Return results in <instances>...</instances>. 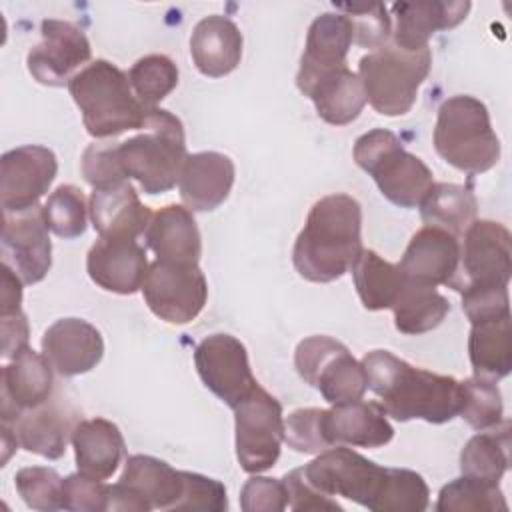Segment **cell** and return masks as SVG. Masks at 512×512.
<instances>
[{
  "mask_svg": "<svg viewBox=\"0 0 512 512\" xmlns=\"http://www.w3.org/2000/svg\"><path fill=\"white\" fill-rule=\"evenodd\" d=\"M368 388L398 422H450L460 412V380L416 368L390 350H372L362 358Z\"/></svg>",
  "mask_w": 512,
  "mask_h": 512,
  "instance_id": "1",
  "label": "cell"
},
{
  "mask_svg": "<svg viewBox=\"0 0 512 512\" xmlns=\"http://www.w3.org/2000/svg\"><path fill=\"white\" fill-rule=\"evenodd\" d=\"M362 252V208L348 194H328L314 202L300 230L292 262L310 282L342 278Z\"/></svg>",
  "mask_w": 512,
  "mask_h": 512,
  "instance_id": "2",
  "label": "cell"
},
{
  "mask_svg": "<svg viewBox=\"0 0 512 512\" xmlns=\"http://www.w3.org/2000/svg\"><path fill=\"white\" fill-rule=\"evenodd\" d=\"M186 136L180 118L152 106L140 134L114 142V158L124 180L134 178L146 194H162L178 184L186 160Z\"/></svg>",
  "mask_w": 512,
  "mask_h": 512,
  "instance_id": "3",
  "label": "cell"
},
{
  "mask_svg": "<svg viewBox=\"0 0 512 512\" xmlns=\"http://www.w3.org/2000/svg\"><path fill=\"white\" fill-rule=\"evenodd\" d=\"M68 90L82 112L86 132L96 140L140 130L146 122L148 106L134 94L128 74L108 60L84 66L74 74Z\"/></svg>",
  "mask_w": 512,
  "mask_h": 512,
  "instance_id": "4",
  "label": "cell"
},
{
  "mask_svg": "<svg viewBox=\"0 0 512 512\" xmlns=\"http://www.w3.org/2000/svg\"><path fill=\"white\" fill-rule=\"evenodd\" d=\"M434 148L442 160L466 174H482L500 160V140L484 102L468 94L446 98L436 116Z\"/></svg>",
  "mask_w": 512,
  "mask_h": 512,
  "instance_id": "5",
  "label": "cell"
},
{
  "mask_svg": "<svg viewBox=\"0 0 512 512\" xmlns=\"http://www.w3.org/2000/svg\"><path fill=\"white\" fill-rule=\"evenodd\" d=\"M356 164L372 176L384 198L400 208H416L434 186L430 168L404 150L400 138L384 128H374L354 142Z\"/></svg>",
  "mask_w": 512,
  "mask_h": 512,
  "instance_id": "6",
  "label": "cell"
},
{
  "mask_svg": "<svg viewBox=\"0 0 512 512\" xmlns=\"http://www.w3.org/2000/svg\"><path fill=\"white\" fill-rule=\"evenodd\" d=\"M432 64L430 48L402 50L386 44L360 58L358 76L366 102L382 116L410 112Z\"/></svg>",
  "mask_w": 512,
  "mask_h": 512,
  "instance_id": "7",
  "label": "cell"
},
{
  "mask_svg": "<svg viewBox=\"0 0 512 512\" xmlns=\"http://www.w3.org/2000/svg\"><path fill=\"white\" fill-rule=\"evenodd\" d=\"M294 366L298 376L330 404L360 400L368 390L362 362L342 342L324 334L298 342Z\"/></svg>",
  "mask_w": 512,
  "mask_h": 512,
  "instance_id": "8",
  "label": "cell"
},
{
  "mask_svg": "<svg viewBox=\"0 0 512 512\" xmlns=\"http://www.w3.org/2000/svg\"><path fill=\"white\" fill-rule=\"evenodd\" d=\"M236 458L248 474L270 470L284 440L282 404L260 384L234 408Z\"/></svg>",
  "mask_w": 512,
  "mask_h": 512,
  "instance_id": "9",
  "label": "cell"
},
{
  "mask_svg": "<svg viewBox=\"0 0 512 512\" xmlns=\"http://www.w3.org/2000/svg\"><path fill=\"white\" fill-rule=\"evenodd\" d=\"M302 472L318 492L352 500L374 512L388 468L378 466L346 444H336L302 466Z\"/></svg>",
  "mask_w": 512,
  "mask_h": 512,
  "instance_id": "10",
  "label": "cell"
},
{
  "mask_svg": "<svg viewBox=\"0 0 512 512\" xmlns=\"http://www.w3.org/2000/svg\"><path fill=\"white\" fill-rule=\"evenodd\" d=\"M460 260L448 288L464 292L470 288L508 286L512 274V236L494 220H474L462 234Z\"/></svg>",
  "mask_w": 512,
  "mask_h": 512,
  "instance_id": "11",
  "label": "cell"
},
{
  "mask_svg": "<svg viewBox=\"0 0 512 512\" xmlns=\"http://www.w3.org/2000/svg\"><path fill=\"white\" fill-rule=\"evenodd\" d=\"M142 294L148 308L170 324H188L204 308L208 282L198 264L154 260L148 266Z\"/></svg>",
  "mask_w": 512,
  "mask_h": 512,
  "instance_id": "12",
  "label": "cell"
},
{
  "mask_svg": "<svg viewBox=\"0 0 512 512\" xmlns=\"http://www.w3.org/2000/svg\"><path fill=\"white\" fill-rule=\"evenodd\" d=\"M194 366L204 386L234 408L258 384L246 346L232 334H210L194 350Z\"/></svg>",
  "mask_w": 512,
  "mask_h": 512,
  "instance_id": "13",
  "label": "cell"
},
{
  "mask_svg": "<svg viewBox=\"0 0 512 512\" xmlns=\"http://www.w3.org/2000/svg\"><path fill=\"white\" fill-rule=\"evenodd\" d=\"M58 172L54 152L40 144H24L2 154L0 202L4 214H18L38 206Z\"/></svg>",
  "mask_w": 512,
  "mask_h": 512,
  "instance_id": "14",
  "label": "cell"
},
{
  "mask_svg": "<svg viewBox=\"0 0 512 512\" xmlns=\"http://www.w3.org/2000/svg\"><path fill=\"white\" fill-rule=\"evenodd\" d=\"M42 40L26 56L28 72L44 86L70 84L74 72L92 56L86 34L66 20H42Z\"/></svg>",
  "mask_w": 512,
  "mask_h": 512,
  "instance_id": "15",
  "label": "cell"
},
{
  "mask_svg": "<svg viewBox=\"0 0 512 512\" xmlns=\"http://www.w3.org/2000/svg\"><path fill=\"white\" fill-rule=\"evenodd\" d=\"M352 46V24L342 12H324L308 28L300 68L296 74L298 90L308 92L330 74L346 68Z\"/></svg>",
  "mask_w": 512,
  "mask_h": 512,
  "instance_id": "16",
  "label": "cell"
},
{
  "mask_svg": "<svg viewBox=\"0 0 512 512\" xmlns=\"http://www.w3.org/2000/svg\"><path fill=\"white\" fill-rule=\"evenodd\" d=\"M2 252L8 264L24 284L44 280L52 266V242L48 226L42 218V208H32L18 214H4Z\"/></svg>",
  "mask_w": 512,
  "mask_h": 512,
  "instance_id": "17",
  "label": "cell"
},
{
  "mask_svg": "<svg viewBox=\"0 0 512 512\" xmlns=\"http://www.w3.org/2000/svg\"><path fill=\"white\" fill-rule=\"evenodd\" d=\"M52 364L30 346L20 350L2 368V422L14 424L30 408L48 402L54 388Z\"/></svg>",
  "mask_w": 512,
  "mask_h": 512,
  "instance_id": "18",
  "label": "cell"
},
{
  "mask_svg": "<svg viewBox=\"0 0 512 512\" xmlns=\"http://www.w3.org/2000/svg\"><path fill=\"white\" fill-rule=\"evenodd\" d=\"M148 258L136 238L96 240L86 258V270L94 284L114 294H134L142 290Z\"/></svg>",
  "mask_w": 512,
  "mask_h": 512,
  "instance_id": "19",
  "label": "cell"
},
{
  "mask_svg": "<svg viewBox=\"0 0 512 512\" xmlns=\"http://www.w3.org/2000/svg\"><path fill=\"white\" fill-rule=\"evenodd\" d=\"M42 354L60 376L86 374L102 360L104 340L96 326L82 318L56 320L42 336Z\"/></svg>",
  "mask_w": 512,
  "mask_h": 512,
  "instance_id": "20",
  "label": "cell"
},
{
  "mask_svg": "<svg viewBox=\"0 0 512 512\" xmlns=\"http://www.w3.org/2000/svg\"><path fill=\"white\" fill-rule=\"evenodd\" d=\"M458 260L460 240L442 228L424 226L410 238L398 268L406 280L436 288L450 284L458 270Z\"/></svg>",
  "mask_w": 512,
  "mask_h": 512,
  "instance_id": "21",
  "label": "cell"
},
{
  "mask_svg": "<svg viewBox=\"0 0 512 512\" xmlns=\"http://www.w3.org/2000/svg\"><path fill=\"white\" fill-rule=\"evenodd\" d=\"M234 174V162L226 154H188L178 178L180 198L192 212H210L228 198Z\"/></svg>",
  "mask_w": 512,
  "mask_h": 512,
  "instance_id": "22",
  "label": "cell"
},
{
  "mask_svg": "<svg viewBox=\"0 0 512 512\" xmlns=\"http://www.w3.org/2000/svg\"><path fill=\"white\" fill-rule=\"evenodd\" d=\"M390 10L394 16V46L402 50H420L428 46L434 32L458 26L466 18L470 2L416 0L396 2Z\"/></svg>",
  "mask_w": 512,
  "mask_h": 512,
  "instance_id": "23",
  "label": "cell"
},
{
  "mask_svg": "<svg viewBox=\"0 0 512 512\" xmlns=\"http://www.w3.org/2000/svg\"><path fill=\"white\" fill-rule=\"evenodd\" d=\"M88 210L92 226L104 238H136L146 232L152 220V210L140 202L128 180L96 188L90 194Z\"/></svg>",
  "mask_w": 512,
  "mask_h": 512,
  "instance_id": "24",
  "label": "cell"
},
{
  "mask_svg": "<svg viewBox=\"0 0 512 512\" xmlns=\"http://www.w3.org/2000/svg\"><path fill=\"white\" fill-rule=\"evenodd\" d=\"M242 44V32L230 18L210 14L192 30L190 56L204 76L222 78L240 64Z\"/></svg>",
  "mask_w": 512,
  "mask_h": 512,
  "instance_id": "25",
  "label": "cell"
},
{
  "mask_svg": "<svg viewBox=\"0 0 512 512\" xmlns=\"http://www.w3.org/2000/svg\"><path fill=\"white\" fill-rule=\"evenodd\" d=\"M148 248L158 260L178 264H198L202 254V238L192 210L180 204L162 206L152 214L144 232Z\"/></svg>",
  "mask_w": 512,
  "mask_h": 512,
  "instance_id": "26",
  "label": "cell"
},
{
  "mask_svg": "<svg viewBox=\"0 0 512 512\" xmlns=\"http://www.w3.org/2000/svg\"><path fill=\"white\" fill-rule=\"evenodd\" d=\"M328 434L332 444H346L358 448H380L394 436V428L388 422V414L378 402L350 400L332 404L326 410Z\"/></svg>",
  "mask_w": 512,
  "mask_h": 512,
  "instance_id": "27",
  "label": "cell"
},
{
  "mask_svg": "<svg viewBox=\"0 0 512 512\" xmlns=\"http://www.w3.org/2000/svg\"><path fill=\"white\" fill-rule=\"evenodd\" d=\"M70 442L78 472L96 480L110 478L124 456L122 432L106 418L78 420Z\"/></svg>",
  "mask_w": 512,
  "mask_h": 512,
  "instance_id": "28",
  "label": "cell"
},
{
  "mask_svg": "<svg viewBox=\"0 0 512 512\" xmlns=\"http://www.w3.org/2000/svg\"><path fill=\"white\" fill-rule=\"evenodd\" d=\"M12 426L26 452L58 460L66 452V444L72 438L76 422L68 408L44 402L42 406L22 412Z\"/></svg>",
  "mask_w": 512,
  "mask_h": 512,
  "instance_id": "29",
  "label": "cell"
},
{
  "mask_svg": "<svg viewBox=\"0 0 512 512\" xmlns=\"http://www.w3.org/2000/svg\"><path fill=\"white\" fill-rule=\"evenodd\" d=\"M118 482L136 492L150 510H174L184 490L182 470H174L168 462L144 454L128 456Z\"/></svg>",
  "mask_w": 512,
  "mask_h": 512,
  "instance_id": "30",
  "label": "cell"
},
{
  "mask_svg": "<svg viewBox=\"0 0 512 512\" xmlns=\"http://www.w3.org/2000/svg\"><path fill=\"white\" fill-rule=\"evenodd\" d=\"M468 356L474 376L498 382L512 370L510 314L472 324Z\"/></svg>",
  "mask_w": 512,
  "mask_h": 512,
  "instance_id": "31",
  "label": "cell"
},
{
  "mask_svg": "<svg viewBox=\"0 0 512 512\" xmlns=\"http://www.w3.org/2000/svg\"><path fill=\"white\" fill-rule=\"evenodd\" d=\"M478 202L468 186L438 182L420 202V216L426 226L442 228L460 238L476 220Z\"/></svg>",
  "mask_w": 512,
  "mask_h": 512,
  "instance_id": "32",
  "label": "cell"
},
{
  "mask_svg": "<svg viewBox=\"0 0 512 512\" xmlns=\"http://www.w3.org/2000/svg\"><path fill=\"white\" fill-rule=\"evenodd\" d=\"M308 98L314 102L318 116L332 126L354 122L366 104L360 76L348 66L320 80L308 92Z\"/></svg>",
  "mask_w": 512,
  "mask_h": 512,
  "instance_id": "33",
  "label": "cell"
},
{
  "mask_svg": "<svg viewBox=\"0 0 512 512\" xmlns=\"http://www.w3.org/2000/svg\"><path fill=\"white\" fill-rule=\"evenodd\" d=\"M392 312L398 332L418 336L440 326L450 312V304L434 286L404 278V284L392 304Z\"/></svg>",
  "mask_w": 512,
  "mask_h": 512,
  "instance_id": "34",
  "label": "cell"
},
{
  "mask_svg": "<svg viewBox=\"0 0 512 512\" xmlns=\"http://www.w3.org/2000/svg\"><path fill=\"white\" fill-rule=\"evenodd\" d=\"M510 464V422L480 430L460 452L462 476L498 484Z\"/></svg>",
  "mask_w": 512,
  "mask_h": 512,
  "instance_id": "35",
  "label": "cell"
},
{
  "mask_svg": "<svg viewBox=\"0 0 512 512\" xmlns=\"http://www.w3.org/2000/svg\"><path fill=\"white\" fill-rule=\"evenodd\" d=\"M350 270H352L356 292L366 310L392 308L404 284V276L398 264L384 260L374 250L362 248V252L358 254Z\"/></svg>",
  "mask_w": 512,
  "mask_h": 512,
  "instance_id": "36",
  "label": "cell"
},
{
  "mask_svg": "<svg viewBox=\"0 0 512 512\" xmlns=\"http://www.w3.org/2000/svg\"><path fill=\"white\" fill-rule=\"evenodd\" d=\"M438 512H506L508 504L498 484L460 476L442 486L436 502Z\"/></svg>",
  "mask_w": 512,
  "mask_h": 512,
  "instance_id": "37",
  "label": "cell"
},
{
  "mask_svg": "<svg viewBox=\"0 0 512 512\" xmlns=\"http://www.w3.org/2000/svg\"><path fill=\"white\" fill-rule=\"evenodd\" d=\"M42 218L50 232L60 238H78L86 232L88 206L82 190L74 184L58 186L42 206Z\"/></svg>",
  "mask_w": 512,
  "mask_h": 512,
  "instance_id": "38",
  "label": "cell"
},
{
  "mask_svg": "<svg viewBox=\"0 0 512 512\" xmlns=\"http://www.w3.org/2000/svg\"><path fill=\"white\" fill-rule=\"evenodd\" d=\"M128 80L138 100L152 108L178 86V66L164 54H148L132 64Z\"/></svg>",
  "mask_w": 512,
  "mask_h": 512,
  "instance_id": "39",
  "label": "cell"
},
{
  "mask_svg": "<svg viewBox=\"0 0 512 512\" xmlns=\"http://www.w3.org/2000/svg\"><path fill=\"white\" fill-rule=\"evenodd\" d=\"M460 412L474 430H490L504 420L502 394L492 380L478 376L460 382Z\"/></svg>",
  "mask_w": 512,
  "mask_h": 512,
  "instance_id": "40",
  "label": "cell"
},
{
  "mask_svg": "<svg viewBox=\"0 0 512 512\" xmlns=\"http://www.w3.org/2000/svg\"><path fill=\"white\" fill-rule=\"evenodd\" d=\"M428 484L408 468H388L374 512H422L428 508Z\"/></svg>",
  "mask_w": 512,
  "mask_h": 512,
  "instance_id": "41",
  "label": "cell"
},
{
  "mask_svg": "<svg viewBox=\"0 0 512 512\" xmlns=\"http://www.w3.org/2000/svg\"><path fill=\"white\" fill-rule=\"evenodd\" d=\"M352 24V44L378 50L388 44L392 34V18L382 2L370 4H334Z\"/></svg>",
  "mask_w": 512,
  "mask_h": 512,
  "instance_id": "42",
  "label": "cell"
},
{
  "mask_svg": "<svg viewBox=\"0 0 512 512\" xmlns=\"http://www.w3.org/2000/svg\"><path fill=\"white\" fill-rule=\"evenodd\" d=\"M284 440L292 450L302 454H320L332 448L334 444L328 434L326 410L322 408L294 410L284 420Z\"/></svg>",
  "mask_w": 512,
  "mask_h": 512,
  "instance_id": "43",
  "label": "cell"
},
{
  "mask_svg": "<svg viewBox=\"0 0 512 512\" xmlns=\"http://www.w3.org/2000/svg\"><path fill=\"white\" fill-rule=\"evenodd\" d=\"M62 482L64 478H60V474L48 466L22 468L14 478L16 490L24 504L42 512L62 508Z\"/></svg>",
  "mask_w": 512,
  "mask_h": 512,
  "instance_id": "44",
  "label": "cell"
},
{
  "mask_svg": "<svg viewBox=\"0 0 512 512\" xmlns=\"http://www.w3.org/2000/svg\"><path fill=\"white\" fill-rule=\"evenodd\" d=\"M184 490L174 510H206L224 512L228 508L226 488L220 480L208 478L204 474L182 470Z\"/></svg>",
  "mask_w": 512,
  "mask_h": 512,
  "instance_id": "45",
  "label": "cell"
},
{
  "mask_svg": "<svg viewBox=\"0 0 512 512\" xmlns=\"http://www.w3.org/2000/svg\"><path fill=\"white\" fill-rule=\"evenodd\" d=\"M108 484L102 480L84 476L80 472L70 474L62 482V508L72 512H102L106 510Z\"/></svg>",
  "mask_w": 512,
  "mask_h": 512,
  "instance_id": "46",
  "label": "cell"
},
{
  "mask_svg": "<svg viewBox=\"0 0 512 512\" xmlns=\"http://www.w3.org/2000/svg\"><path fill=\"white\" fill-rule=\"evenodd\" d=\"M240 506L244 512H280L288 508L284 480L252 476L240 490Z\"/></svg>",
  "mask_w": 512,
  "mask_h": 512,
  "instance_id": "47",
  "label": "cell"
},
{
  "mask_svg": "<svg viewBox=\"0 0 512 512\" xmlns=\"http://www.w3.org/2000/svg\"><path fill=\"white\" fill-rule=\"evenodd\" d=\"M82 174L94 190L126 182L114 158V142L106 140L90 144L82 154Z\"/></svg>",
  "mask_w": 512,
  "mask_h": 512,
  "instance_id": "48",
  "label": "cell"
},
{
  "mask_svg": "<svg viewBox=\"0 0 512 512\" xmlns=\"http://www.w3.org/2000/svg\"><path fill=\"white\" fill-rule=\"evenodd\" d=\"M462 310L470 324L510 314L508 286L470 288L462 292Z\"/></svg>",
  "mask_w": 512,
  "mask_h": 512,
  "instance_id": "49",
  "label": "cell"
},
{
  "mask_svg": "<svg viewBox=\"0 0 512 512\" xmlns=\"http://www.w3.org/2000/svg\"><path fill=\"white\" fill-rule=\"evenodd\" d=\"M290 510H344L332 496L318 492L306 478L302 468L288 472L284 478Z\"/></svg>",
  "mask_w": 512,
  "mask_h": 512,
  "instance_id": "50",
  "label": "cell"
},
{
  "mask_svg": "<svg viewBox=\"0 0 512 512\" xmlns=\"http://www.w3.org/2000/svg\"><path fill=\"white\" fill-rule=\"evenodd\" d=\"M2 324V358L10 360L28 346V320L22 310L0 314Z\"/></svg>",
  "mask_w": 512,
  "mask_h": 512,
  "instance_id": "51",
  "label": "cell"
},
{
  "mask_svg": "<svg viewBox=\"0 0 512 512\" xmlns=\"http://www.w3.org/2000/svg\"><path fill=\"white\" fill-rule=\"evenodd\" d=\"M106 510H118V512H148L150 506L128 486L122 482H116L108 486V498H106Z\"/></svg>",
  "mask_w": 512,
  "mask_h": 512,
  "instance_id": "52",
  "label": "cell"
},
{
  "mask_svg": "<svg viewBox=\"0 0 512 512\" xmlns=\"http://www.w3.org/2000/svg\"><path fill=\"white\" fill-rule=\"evenodd\" d=\"M22 278L2 262V296H0V314H12L20 310L22 304Z\"/></svg>",
  "mask_w": 512,
  "mask_h": 512,
  "instance_id": "53",
  "label": "cell"
}]
</instances>
